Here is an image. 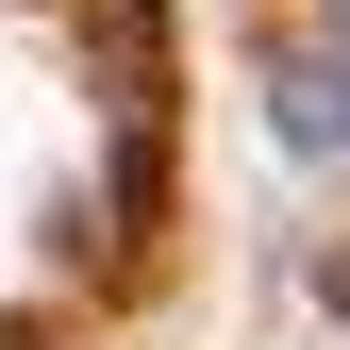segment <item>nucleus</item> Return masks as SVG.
<instances>
[{
    "instance_id": "obj_1",
    "label": "nucleus",
    "mask_w": 350,
    "mask_h": 350,
    "mask_svg": "<svg viewBox=\"0 0 350 350\" xmlns=\"http://www.w3.org/2000/svg\"><path fill=\"white\" fill-rule=\"evenodd\" d=\"M284 134L317 150V167H350V51H300L284 67Z\"/></svg>"
},
{
    "instance_id": "obj_2",
    "label": "nucleus",
    "mask_w": 350,
    "mask_h": 350,
    "mask_svg": "<svg viewBox=\"0 0 350 350\" xmlns=\"http://www.w3.org/2000/svg\"><path fill=\"white\" fill-rule=\"evenodd\" d=\"M334 51H350V0H334Z\"/></svg>"
}]
</instances>
